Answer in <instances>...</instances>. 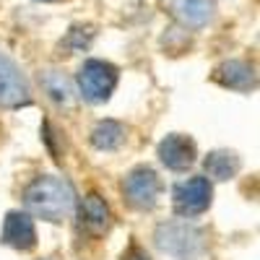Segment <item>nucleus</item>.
Masks as SVG:
<instances>
[{
	"label": "nucleus",
	"instance_id": "nucleus-1",
	"mask_svg": "<svg viewBox=\"0 0 260 260\" xmlns=\"http://www.w3.org/2000/svg\"><path fill=\"white\" fill-rule=\"evenodd\" d=\"M24 203L34 216H39V219L62 221V219H68L73 206H76V192H73L68 180L45 175V177H37L26 187Z\"/></svg>",
	"mask_w": 260,
	"mask_h": 260
},
{
	"label": "nucleus",
	"instance_id": "nucleus-2",
	"mask_svg": "<svg viewBox=\"0 0 260 260\" xmlns=\"http://www.w3.org/2000/svg\"><path fill=\"white\" fill-rule=\"evenodd\" d=\"M156 245L175 260H201L206 255V234L182 221H169L156 229Z\"/></svg>",
	"mask_w": 260,
	"mask_h": 260
},
{
	"label": "nucleus",
	"instance_id": "nucleus-3",
	"mask_svg": "<svg viewBox=\"0 0 260 260\" xmlns=\"http://www.w3.org/2000/svg\"><path fill=\"white\" fill-rule=\"evenodd\" d=\"M117 68L104 60H86L78 68V91L89 104H102L112 96L117 86Z\"/></svg>",
	"mask_w": 260,
	"mask_h": 260
},
{
	"label": "nucleus",
	"instance_id": "nucleus-4",
	"mask_svg": "<svg viewBox=\"0 0 260 260\" xmlns=\"http://www.w3.org/2000/svg\"><path fill=\"white\" fill-rule=\"evenodd\" d=\"M159 192H161V182L156 172L148 167H136L122 180V198L136 211H151L159 201Z\"/></svg>",
	"mask_w": 260,
	"mask_h": 260
},
{
	"label": "nucleus",
	"instance_id": "nucleus-5",
	"mask_svg": "<svg viewBox=\"0 0 260 260\" xmlns=\"http://www.w3.org/2000/svg\"><path fill=\"white\" fill-rule=\"evenodd\" d=\"M24 104H31L29 81L8 55L0 52V107L16 110V107Z\"/></svg>",
	"mask_w": 260,
	"mask_h": 260
},
{
	"label": "nucleus",
	"instance_id": "nucleus-6",
	"mask_svg": "<svg viewBox=\"0 0 260 260\" xmlns=\"http://www.w3.org/2000/svg\"><path fill=\"white\" fill-rule=\"evenodd\" d=\"M213 187L208 177H190L175 185V211L180 216H198L211 206Z\"/></svg>",
	"mask_w": 260,
	"mask_h": 260
},
{
	"label": "nucleus",
	"instance_id": "nucleus-7",
	"mask_svg": "<svg viewBox=\"0 0 260 260\" xmlns=\"http://www.w3.org/2000/svg\"><path fill=\"white\" fill-rule=\"evenodd\" d=\"M0 242L18 250V252H29L37 247V229L34 221L29 219V213H21V211H11L6 216V224H3V234H0Z\"/></svg>",
	"mask_w": 260,
	"mask_h": 260
},
{
	"label": "nucleus",
	"instance_id": "nucleus-8",
	"mask_svg": "<svg viewBox=\"0 0 260 260\" xmlns=\"http://www.w3.org/2000/svg\"><path fill=\"white\" fill-rule=\"evenodd\" d=\"M195 156H198V148H195V141L190 136H180V133H172L159 143V159L167 169H175L182 172L187 169Z\"/></svg>",
	"mask_w": 260,
	"mask_h": 260
},
{
	"label": "nucleus",
	"instance_id": "nucleus-9",
	"mask_svg": "<svg viewBox=\"0 0 260 260\" xmlns=\"http://www.w3.org/2000/svg\"><path fill=\"white\" fill-rule=\"evenodd\" d=\"M213 81L226 86V89H234V91H250L255 89V68L242 60H226L221 62L219 68L213 71Z\"/></svg>",
	"mask_w": 260,
	"mask_h": 260
},
{
	"label": "nucleus",
	"instance_id": "nucleus-10",
	"mask_svg": "<svg viewBox=\"0 0 260 260\" xmlns=\"http://www.w3.org/2000/svg\"><path fill=\"white\" fill-rule=\"evenodd\" d=\"M78 224L81 229H86L89 234L99 237L104 234L107 229H110L112 224V216H110V208H107V203L99 198V195H86L81 208H78Z\"/></svg>",
	"mask_w": 260,
	"mask_h": 260
},
{
	"label": "nucleus",
	"instance_id": "nucleus-11",
	"mask_svg": "<svg viewBox=\"0 0 260 260\" xmlns=\"http://www.w3.org/2000/svg\"><path fill=\"white\" fill-rule=\"evenodd\" d=\"M213 0H177L175 3V16L190 29H201L213 18Z\"/></svg>",
	"mask_w": 260,
	"mask_h": 260
},
{
	"label": "nucleus",
	"instance_id": "nucleus-12",
	"mask_svg": "<svg viewBox=\"0 0 260 260\" xmlns=\"http://www.w3.org/2000/svg\"><path fill=\"white\" fill-rule=\"evenodd\" d=\"M237 172H240V156L234 151H213L206 156V175L211 180H232Z\"/></svg>",
	"mask_w": 260,
	"mask_h": 260
},
{
	"label": "nucleus",
	"instance_id": "nucleus-13",
	"mask_svg": "<svg viewBox=\"0 0 260 260\" xmlns=\"http://www.w3.org/2000/svg\"><path fill=\"white\" fill-rule=\"evenodd\" d=\"M122 141H125V127L120 122H115V120H102L91 130V143L99 151H115Z\"/></svg>",
	"mask_w": 260,
	"mask_h": 260
},
{
	"label": "nucleus",
	"instance_id": "nucleus-14",
	"mask_svg": "<svg viewBox=\"0 0 260 260\" xmlns=\"http://www.w3.org/2000/svg\"><path fill=\"white\" fill-rule=\"evenodd\" d=\"M42 81V89H45L50 94V99H55L57 104H71L73 102V91H71V83L68 78H65L62 73L57 71H45L39 76Z\"/></svg>",
	"mask_w": 260,
	"mask_h": 260
},
{
	"label": "nucleus",
	"instance_id": "nucleus-15",
	"mask_svg": "<svg viewBox=\"0 0 260 260\" xmlns=\"http://www.w3.org/2000/svg\"><path fill=\"white\" fill-rule=\"evenodd\" d=\"M122 260H151L148 257V252L146 250H141V247H130L127 252H125V257Z\"/></svg>",
	"mask_w": 260,
	"mask_h": 260
}]
</instances>
